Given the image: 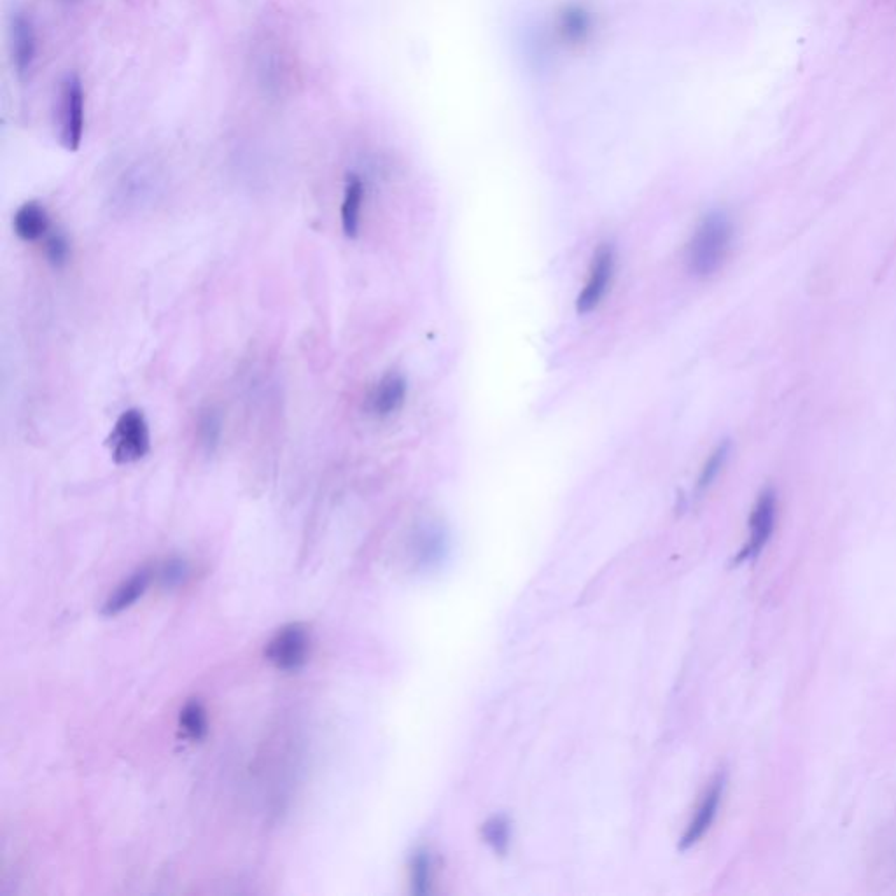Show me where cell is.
Returning <instances> with one entry per match:
<instances>
[{
  "label": "cell",
  "mask_w": 896,
  "mask_h": 896,
  "mask_svg": "<svg viewBox=\"0 0 896 896\" xmlns=\"http://www.w3.org/2000/svg\"><path fill=\"white\" fill-rule=\"evenodd\" d=\"M735 228L725 212H711L702 217L686 245V265L695 277H711L725 265L732 245Z\"/></svg>",
  "instance_id": "1"
},
{
  "label": "cell",
  "mask_w": 896,
  "mask_h": 896,
  "mask_svg": "<svg viewBox=\"0 0 896 896\" xmlns=\"http://www.w3.org/2000/svg\"><path fill=\"white\" fill-rule=\"evenodd\" d=\"M107 445L116 464H133L144 459L151 450V431L144 412L130 408L121 413Z\"/></svg>",
  "instance_id": "2"
},
{
  "label": "cell",
  "mask_w": 896,
  "mask_h": 896,
  "mask_svg": "<svg viewBox=\"0 0 896 896\" xmlns=\"http://www.w3.org/2000/svg\"><path fill=\"white\" fill-rule=\"evenodd\" d=\"M58 128H60V144L70 153L79 151L86 128V97L83 81L76 72H69L60 83Z\"/></svg>",
  "instance_id": "3"
},
{
  "label": "cell",
  "mask_w": 896,
  "mask_h": 896,
  "mask_svg": "<svg viewBox=\"0 0 896 896\" xmlns=\"http://www.w3.org/2000/svg\"><path fill=\"white\" fill-rule=\"evenodd\" d=\"M310 639L301 623L286 625L266 644L265 657L280 671L293 672L307 664Z\"/></svg>",
  "instance_id": "4"
},
{
  "label": "cell",
  "mask_w": 896,
  "mask_h": 896,
  "mask_svg": "<svg viewBox=\"0 0 896 896\" xmlns=\"http://www.w3.org/2000/svg\"><path fill=\"white\" fill-rule=\"evenodd\" d=\"M615 268L616 254L613 245H599L588 268L587 282L576 300L578 314H588L601 305L615 277Z\"/></svg>",
  "instance_id": "5"
},
{
  "label": "cell",
  "mask_w": 896,
  "mask_h": 896,
  "mask_svg": "<svg viewBox=\"0 0 896 896\" xmlns=\"http://www.w3.org/2000/svg\"><path fill=\"white\" fill-rule=\"evenodd\" d=\"M595 14L585 4H567L553 21V37L569 48H580L594 37Z\"/></svg>",
  "instance_id": "6"
},
{
  "label": "cell",
  "mask_w": 896,
  "mask_h": 896,
  "mask_svg": "<svg viewBox=\"0 0 896 896\" xmlns=\"http://www.w3.org/2000/svg\"><path fill=\"white\" fill-rule=\"evenodd\" d=\"M9 37H11V55L16 74L20 79H27L34 69L37 60V30L34 21L27 13H16L11 16L9 25Z\"/></svg>",
  "instance_id": "7"
},
{
  "label": "cell",
  "mask_w": 896,
  "mask_h": 896,
  "mask_svg": "<svg viewBox=\"0 0 896 896\" xmlns=\"http://www.w3.org/2000/svg\"><path fill=\"white\" fill-rule=\"evenodd\" d=\"M776 494L774 490H765L756 501L751 518H749V539L744 550L739 553L737 562L756 557L769 541L774 524H776Z\"/></svg>",
  "instance_id": "8"
},
{
  "label": "cell",
  "mask_w": 896,
  "mask_h": 896,
  "mask_svg": "<svg viewBox=\"0 0 896 896\" xmlns=\"http://www.w3.org/2000/svg\"><path fill=\"white\" fill-rule=\"evenodd\" d=\"M406 380L399 373H387L370 394V410L378 419H387L401 410L406 399Z\"/></svg>",
  "instance_id": "9"
},
{
  "label": "cell",
  "mask_w": 896,
  "mask_h": 896,
  "mask_svg": "<svg viewBox=\"0 0 896 896\" xmlns=\"http://www.w3.org/2000/svg\"><path fill=\"white\" fill-rule=\"evenodd\" d=\"M721 795H723V779L718 777L711 784L706 797H704L702 804L699 805V809L695 812V818L692 819V823L686 828L685 835L679 842V849L685 851V849L692 847L693 844H697L704 837V833L711 828L714 818H716V812H718V807H720Z\"/></svg>",
  "instance_id": "10"
},
{
  "label": "cell",
  "mask_w": 896,
  "mask_h": 896,
  "mask_svg": "<svg viewBox=\"0 0 896 896\" xmlns=\"http://www.w3.org/2000/svg\"><path fill=\"white\" fill-rule=\"evenodd\" d=\"M364 196H366V186H364L361 175H347L345 186H343L342 207H340V221H342L345 237L356 238L359 235Z\"/></svg>",
  "instance_id": "11"
},
{
  "label": "cell",
  "mask_w": 896,
  "mask_h": 896,
  "mask_svg": "<svg viewBox=\"0 0 896 896\" xmlns=\"http://www.w3.org/2000/svg\"><path fill=\"white\" fill-rule=\"evenodd\" d=\"M49 224L48 210L37 202L23 203L13 217L14 233L23 242H37L48 237Z\"/></svg>",
  "instance_id": "12"
},
{
  "label": "cell",
  "mask_w": 896,
  "mask_h": 896,
  "mask_svg": "<svg viewBox=\"0 0 896 896\" xmlns=\"http://www.w3.org/2000/svg\"><path fill=\"white\" fill-rule=\"evenodd\" d=\"M149 581H151V574H149V571H146V569L133 574L130 580L123 581V583L116 588V592L105 601L102 613L107 616H114L121 613V611L130 608V606H133L135 602L139 601L142 595L146 594L147 587H149Z\"/></svg>",
  "instance_id": "13"
},
{
  "label": "cell",
  "mask_w": 896,
  "mask_h": 896,
  "mask_svg": "<svg viewBox=\"0 0 896 896\" xmlns=\"http://www.w3.org/2000/svg\"><path fill=\"white\" fill-rule=\"evenodd\" d=\"M196 436H198L200 447L207 454L216 452L219 443H221V436H223V419H221V413L217 412L216 408L209 406V408L202 410L200 417H198V422H196Z\"/></svg>",
  "instance_id": "14"
},
{
  "label": "cell",
  "mask_w": 896,
  "mask_h": 896,
  "mask_svg": "<svg viewBox=\"0 0 896 896\" xmlns=\"http://www.w3.org/2000/svg\"><path fill=\"white\" fill-rule=\"evenodd\" d=\"M179 725H181L184 735L191 741H202L207 734V711L202 706V702L191 700L182 707Z\"/></svg>",
  "instance_id": "15"
},
{
  "label": "cell",
  "mask_w": 896,
  "mask_h": 896,
  "mask_svg": "<svg viewBox=\"0 0 896 896\" xmlns=\"http://www.w3.org/2000/svg\"><path fill=\"white\" fill-rule=\"evenodd\" d=\"M413 895H429L433 886V858L427 851H417L410 865Z\"/></svg>",
  "instance_id": "16"
},
{
  "label": "cell",
  "mask_w": 896,
  "mask_h": 896,
  "mask_svg": "<svg viewBox=\"0 0 896 896\" xmlns=\"http://www.w3.org/2000/svg\"><path fill=\"white\" fill-rule=\"evenodd\" d=\"M483 839L496 853L504 854L510 846V823L503 816L490 818L482 828Z\"/></svg>",
  "instance_id": "17"
},
{
  "label": "cell",
  "mask_w": 896,
  "mask_h": 896,
  "mask_svg": "<svg viewBox=\"0 0 896 896\" xmlns=\"http://www.w3.org/2000/svg\"><path fill=\"white\" fill-rule=\"evenodd\" d=\"M727 457V443H723V445H720V447L714 450L713 454L709 455V459H707L706 464H704V468L700 469L699 482H697V489H699L700 492L706 490L707 487L718 478L721 469H723L725 462H727Z\"/></svg>",
  "instance_id": "18"
},
{
  "label": "cell",
  "mask_w": 896,
  "mask_h": 896,
  "mask_svg": "<svg viewBox=\"0 0 896 896\" xmlns=\"http://www.w3.org/2000/svg\"><path fill=\"white\" fill-rule=\"evenodd\" d=\"M44 252H46V258H48L51 265L56 266V268H62V266L69 263V240H67V237H65L63 233H60V231L51 233V235L48 233L46 242H44Z\"/></svg>",
  "instance_id": "19"
},
{
  "label": "cell",
  "mask_w": 896,
  "mask_h": 896,
  "mask_svg": "<svg viewBox=\"0 0 896 896\" xmlns=\"http://www.w3.org/2000/svg\"><path fill=\"white\" fill-rule=\"evenodd\" d=\"M189 566L184 559H170L161 566L160 581L165 588H174L188 580Z\"/></svg>",
  "instance_id": "20"
},
{
  "label": "cell",
  "mask_w": 896,
  "mask_h": 896,
  "mask_svg": "<svg viewBox=\"0 0 896 896\" xmlns=\"http://www.w3.org/2000/svg\"><path fill=\"white\" fill-rule=\"evenodd\" d=\"M69 2H70V0H69Z\"/></svg>",
  "instance_id": "21"
}]
</instances>
